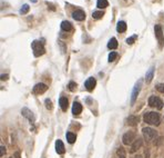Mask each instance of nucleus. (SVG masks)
Returning a JSON list of instances; mask_svg holds the SVG:
<instances>
[{
	"mask_svg": "<svg viewBox=\"0 0 164 158\" xmlns=\"http://www.w3.org/2000/svg\"><path fill=\"white\" fill-rule=\"evenodd\" d=\"M143 119L149 125H155V126L160 125V115L155 111H150V113L144 114Z\"/></svg>",
	"mask_w": 164,
	"mask_h": 158,
	"instance_id": "1",
	"label": "nucleus"
},
{
	"mask_svg": "<svg viewBox=\"0 0 164 158\" xmlns=\"http://www.w3.org/2000/svg\"><path fill=\"white\" fill-rule=\"evenodd\" d=\"M31 47H32L33 55H34L36 57L42 56L44 52H46L44 46L42 45V42H40V41H38V40H34L32 44H31Z\"/></svg>",
	"mask_w": 164,
	"mask_h": 158,
	"instance_id": "2",
	"label": "nucleus"
},
{
	"mask_svg": "<svg viewBox=\"0 0 164 158\" xmlns=\"http://www.w3.org/2000/svg\"><path fill=\"white\" fill-rule=\"evenodd\" d=\"M143 136H144V139L146 141H152L154 139V137H156V131L153 128H150V127H144L142 129Z\"/></svg>",
	"mask_w": 164,
	"mask_h": 158,
	"instance_id": "3",
	"label": "nucleus"
},
{
	"mask_svg": "<svg viewBox=\"0 0 164 158\" xmlns=\"http://www.w3.org/2000/svg\"><path fill=\"white\" fill-rule=\"evenodd\" d=\"M154 32H155V37L159 41L160 48H162L164 46V35H163V30H162V27L160 25H155L154 26Z\"/></svg>",
	"mask_w": 164,
	"mask_h": 158,
	"instance_id": "4",
	"label": "nucleus"
},
{
	"mask_svg": "<svg viewBox=\"0 0 164 158\" xmlns=\"http://www.w3.org/2000/svg\"><path fill=\"white\" fill-rule=\"evenodd\" d=\"M135 137H137V135H135L134 131H128V133H125V134L123 135L122 141H123L124 145H131V144H133V142L135 141V139H137Z\"/></svg>",
	"mask_w": 164,
	"mask_h": 158,
	"instance_id": "5",
	"label": "nucleus"
},
{
	"mask_svg": "<svg viewBox=\"0 0 164 158\" xmlns=\"http://www.w3.org/2000/svg\"><path fill=\"white\" fill-rule=\"evenodd\" d=\"M149 105L151 107L156 108V109H162L163 108V102L160 99L159 97L151 96L149 98Z\"/></svg>",
	"mask_w": 164,
	"mask_h": 158,
	"instance_id": "6",
	"label": "nucleus"
},
{
	"mask_svg": "<svg viewBox=\"0 0 164 158\" xmlns=\"http://www.w3.org/2000/svg\"><path fill=\"white\" fill-rule=\"evenodd\" d=\"M141 87H142V80L140 79L139 81H137L135 86H134V88H133V91H132V96H131V104L133 105L135 100H137V95H139V92L141 90Z\"/></svg>",
	"mask_w": 164,
	"mask_h": 158,
	"instance_id": "7",
	"label": "nucleus"
},
{
	"mask_svg": "<svg viewBox=\"0 0 164 158\" xmlns=\"http://www.w3.org/2000/svg\"><path fill=\"white\" fill-rule=\"evenodd\" d=\"M48 90V86L46 85V84H37V85L33 87L32 89V92L33 94H36V95H41V94H43L46 91Z\"/></svg>",
	"mask_w": 164,
	"mask_h": 158,
	"instance_id": "8",
	"label": "nucleus"
},
{
	"mask_svg": "<svg viewBox=\"0 0 164 158\" xmlns=\"http://www.w3.org/2000/svg\"><path fill=\"white\" fill-rule=\"evenodd\" d=\"M21 114L23 117H26V118L31 123V124H33L34 123V120H36V117H34V115H33V113L30 110V109H28V108H22L21 110Z\"/></svg>",
	"mask_w": 164,
	"mask_h": 158,
	"instance_id": "9",
	"label": "nucleus"
},
{
	"mask_svg": "<svg viewBox=\"0 0 164 158\" xmlns=\"http://www.w3.org/2000/svg\"><path fill=\"white\" fill-rule=\"evenodd\" d=\"M72 17L74 20H77V21H82V20H84V18H86V12L81 10V9H78L76 11L72 13Z\"/></svg>",
	"mask_w": 164,
	"mask_h": 158,
	"instance_id": "10",
	"label": "nucleus"
},
{
	"mask_svg": "<svg viewBox=\"0 0 164 158\" xmlns=\"http://www.w3.org/2000/svg\"><path fill=\"white\" fill-rule=\"evenodd\" d=\"M95 85H97V80H95V78H93V77H90V78L84 83V87H86L87 90H89V91H92L93 89H94Z\"/></svg>",
	"mask_w": 164,
	"mask_h": 158,
	"instance_id": "11",
	"label": "nucleus"
},
{
	"mask_svg": "<svg viewBox=\"0 0 164 158\" xmlns=\"http://www.w3.org/2000/svg\"><path fill=\"white\" fill-rule=\"evenodd\" d=\"M142 144H143V140L141 139V138H137V139H135V141H134V142L132 144L131 149H130V152H131V154L135 152L137 149H140V148H141Z\"/></svg>",
	"mask_w": 164,
	"mask_h": 158,
	"instance_id": "12",
	"label": "nucleus"
},
{
	"mask_svg": "<svg viewBox=\"0 0 164 158\" xmlns=\"http://www.w3.org/2000/svg\"><path fill=\"white\" fill-rule=\"evenodd\" d=\"M139 121H140V118L137 116H133V115L129 116L125 120L126 125H129V126H137L139 124Z\"/></svg>",
	"mask_w": 164,
	"mask_h": 158,
	"instance_id": "13",
	"label": "nucleus"
},
{
	"mask_svg": "<svg viewBox=\"0 0 164 158\" xmlns=\"http://www.w3.org/2000/svg\"><path fill=\"white\" fill-rule=\"evenodd\" d=\"M55 150H57L58 154H60V155L64 154V145H63L62 140H60V139H58V140L55 141Z\"/></svg>",
	"mask_w": 164,
	"mask_h": 158,
	"instance_id": "14",
	"label": "nucleus"
},
{
	"mask_svg": "<svg viewBox=\"0 0 164 158\" xmlns=\"http://www.w3.org/2000/svg\"><path fill=\"white\" fill-rule=\"evenodd\" d=\"M81 111H82L81 104L78 102H73V106H72V114H73V115H79V114H81Z\"/></svg>",
	"mask_w": 164,
	"mask_h": 158,
	"instance_id": "15",
	"label": "nucleus"
},
{
	"mask_svg": "<svg viewBox=\"0 0 164 158\" xmlns=\"http://www.w3.org/2000/svg\"><path fill=\"white\" fill-rule=\"evenodd\" d=\"M59 105H60L61 109L63 111H67V109L69 107V102H68V99H67L66 97H61L60 99H59Z\"/></svg>",
	"mask_w": 164,
	"mask_h": 158,
	"instance_id": "16",
	"label": "nucleus"
},
{
	"mask_svg": "<svg viewBox=\"0 0 164 158\" xmlns=\"http://www.w3.org/2000/svg\"><path fill=\"white\" fill-rule=\"evenodd\" d=\"M153 76H154V67H151L148 71H146V75H145V81H146L148 84L149 83H151L152 79H153Z\"/></svg>",
	"mask_w": 164,
	"mask_h": 158,
	"instance_id": "17",
	"label": "nucleus"
},
{
	"mask_svg": "<svg viewBox=\"0 0 164 158\" xmlns=\"http://www.w3.org/2000/svg\"><path fill=\"white\" fill-rule=\"evenodd\" d=\"M126 23L125 21H119L118 25H116V31L118 32H124L126 30Z\"/></svg>",
	"mask_w": 164,
	"mask_h": 158,
	"instance_id": "18",
	"label": "nucleus"
},
{
	"mask_svg": "<svg viewBox=\"0 0 164 158\" xmlns=\"http://www.w3.org/2000/svg\"><path fill=\"white\" fill-rule=\"evenodd\" d=\"M61 29L63 31H70V30H72V25L69 21L64 20V21L61 23Z\"/></svg>",
	"mask_w": 164,
	"mask_h": 158,
	"instance_id": "19",
	"label": "nucleus"
},
{
	"mask_svg": "<svg viewBox=\"0 0 164 158\" xmlns=\"http://www.w3.org/2000/svg\"><path fill=\"white\" fill-rule=\"evenodd\" d=\"M108 48L109 49H115V48H118V40L115 39V38H111L109 40V42H108Z\"/></svg>",
	"mask_w": 164,
	"mask_h": 158,
	"instance_id": "20",
	"label": "nucleus"
},
{
	"mask_svg": "<svg viewBox=\"0 0 164 158\" xmlns=\"http://www.w3.org/2000/svg\"><path fill=\"white\" fill-rule=\"evenodd\" d=\"M108 6H109L108 0H98V2H97V7H98L99 9H104V8H107Z\"/></svg>",
	"mask_w": 164,
	"mask_h": 158,
	"instance_id": "21",
	"label": "nucleus"
},
{
	"mask_svg": "<svg viewBox=\"0 0 164 158\" xmlns=\"http://www.w3.org/2000/svg\"><path fill=\"white\" fill-rule=\"evenodd\" d=\"M66 137H67V140H68L69 144H73V142L76 141V139H77L76 135H74V134H72V133H67Z\"/></svg>",
	"mask_w": 164,
	"mask_h": 158,
	"instance_id": "22",
	"label": "nucleus"
},
{
	"mask_svg": "<svg viewBox=\"0 0 164 158\" xmlns=\"http://www.w3.org/2000/svg\"><path fill=\"white\" fill-rule=\"evenodd\" d=\"M104 16V12L103 11H93L92 13V17L94 19H100V18H102Z\"/></svg>",
	"mask_w": 164,
	"mask_h": 158,
	"instance_id": "23",
	"label": "nucleus"
},
{
	"mask_svg": "<svg viewBox=\"0 0 164 158\" xmlns=\"http://www.w3.org/2000/svg\"><path fill=\"white\" fill-rule=\"evenodd\" d=\"M29 9H30V7H29V5H23V6L21 7V9H20V13L21 15H26L28 11H29Z\"/></svg>",
	"mask_w": 164,
	"mask_h": 158,
	"instance_id": "24",
	"label": "nucleus"
},
{
	"mask_svg": "<svg viewBox=\"0 0 164 158\" xmlns=\"http://www.w3.org/2000/svg\"><path fill=\"white\" fill-rule=\"evenodd\" d=\"M116 58H118V54L113 51V52H111V54L109 55V61H110V62L114 61Z\"/></svg>",
	"mask_w": 164,
	"mask_h": 158,
	"instance_id": "25",
	"label": "nucleus"
},
{
	"mask_svg": "<svg viewBox=\"0 0 164 158\" xmlns=\"http://www.w3.org/2000/svg\"><path fill=\"white\" fill-rule=\"evenodd\" d=\"M137 38V35H134V36H132V37H130V38H128V39H126V44H128V45H132Z\"/></svg>",
	"mask_w": 164,
	"mask_h": 158,
	"instance_id": "26",
	"label": "nucleus"
},
{
	"mask_svg": "<svg viewBox=\"0 0 164 158\" xmlns=\"http://www.w3.org/2000/svg\"><path fill=\"white\" fill-rule=\"evenodd\" d=\"M68 87H69V89H70L71 91H74L76 89H77V84L73 83V81H70L69 85H68Z\"/></svg>",
	"mask_w": 164,
	"mask_h": 158,
	"instance_id": "27",
	"label": "nucleus"
},
{
	"mask_svg": "<svg viewBox=\"0 0 164 158\" xmlns=\"http://www.w3.org/2000/svg\"><path fill=\"white\" fill-rule=\"evenodd\" d=\"M44 104H46V107H47V109H49V110L52 109V102H51L50 99H46V100H44Z\"/></svg>",
	"mask_w": 164,
	"mask_h": 158,
	"instance_id": "28",
	"label": "nucleus"
},
{
	"mask_svg": "<svg viewBox=\"0 0 164 158\" xmlns=\"http://www.w3.org/2000/svg\"><path fill=\"white\" fill-rule=\"evenodd\" d=\"M156 89H158L160 92L164 94V84H158V85H156Z\"/></svg>",
	"mask_w": 164,
	"mask_h": 158,
	"instance_id": "29",
	"label": "nucleus"
},
{
	"mask_svg": "<svg viewBox=\"0 0 164 158\" xmlns=\"http://www.w3.org/2000/svg\"><path fill=\"white\" fill-rule=\"evenodd\" d=\"M118 155H119L120 157L124 156V150H123V148H122V147H120V148L118 149Z\"/></svg>",
	"mask_w": 164,
	"mask_h": 158,
	"instance_id": "30",
	"label": "nucleus"
},
{
	"mask_svg": "<svg viewBox=\"0 0 164 158\" xmlns=\"http://www.w3.org/2000/svg\"><path fill=\"white\" fill-rule=\"evenodd\" d=\"M0 149H1V154H0V156L2 157V156H4V154H5V152H6V148H5V146H1V147H0Z\"/></svg>",
	"mask_w": 164,
	"mask_h": 158,
	"instance_id": "31",
	"label": "nucleus"
},
{
	"mask_svg": "<svg viewBox=\"0 0 164 158\" xmlns=\"http://www.w3.org/2000/svg\"><path fill=\"white\" fill-rule=\"evenodd\" d=\"M8 79V75H1V80H6Z\"/></svg>",
	"mask_w": 164,
	"mask_h": 158,
	"instance_id": "32",
	"label": "nucleus"
},
{
	"mask_svg": "<svg viewBox=\"0 0 164 158\" xmlns=\"http://www.w3.org/2000/svg\"><path fill=\"white\" fill-rule=\"evenodd\" d=\"M15 158H20V156H19V152H16V154H15Z\"/></svg>",
	"mask_w": 164,
	"mask_h": 158,
	"instance_id": "33",
	"label": "nucleus"
},
{
	"mask_svg": "<svg viewBox=\"0 0 164 158\" xmlns=\"http://www.w3.org/2000/svg\"><path fill=\"white\" fill-rule=\"evenodd\" d=\"M120 158H125V156H122V157H120Z\"/></svg>",
	"mask_w": 164,
	"mask_h": 158,
	"instance_id": "34",
	"label": "nucleus"
},
{
	"mask_svg": "<svg viewBox=\"0 0 164 158\" xmlns=\"http://www.w3.org/2000/svg\"><path fill=\"white\" fill-rule=\"evenodd\" d=\"M10 158H13V157H10Z\"/></svg>",
	"mask_w": 164,
	"mask_h": 158,
	"instance_id": "35",
	"label": "nucleus"
}]
</instances>
